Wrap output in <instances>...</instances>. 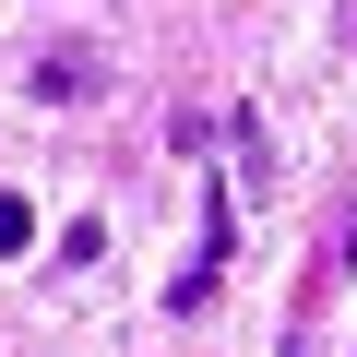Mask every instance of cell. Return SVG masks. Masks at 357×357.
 <instances>
[{
	"mask_svg": "<svg viewBox=\"0 0 357 357\" xmlns=\"http://www.w3.org/2000/svg\"><path fill=\"white\" fill-rule=\"evenodd\" d=\"M24 238H36V215H24V191H0V262H13Z\"/></svg>",
	"mask_w": 357,
	"mask_h": 357,
	"instance_id": "2",
	"label": "cell"
},
{
	"mask_svg": "<svg viewBox=\"0 0 357 357\" xmlns=\"http://www.w3.org/2000/svg\"><path fill=\"white\" fill-rule=\"evenodd\" d=\"M36 96H48V107H60V96H107V60H96V48H48V60H36Z\"/></svg>",
	"mask_w": 357,
	"mask_h": 357,
	"instance_id": "1",
	"label": "cell"
}]
</instances>
